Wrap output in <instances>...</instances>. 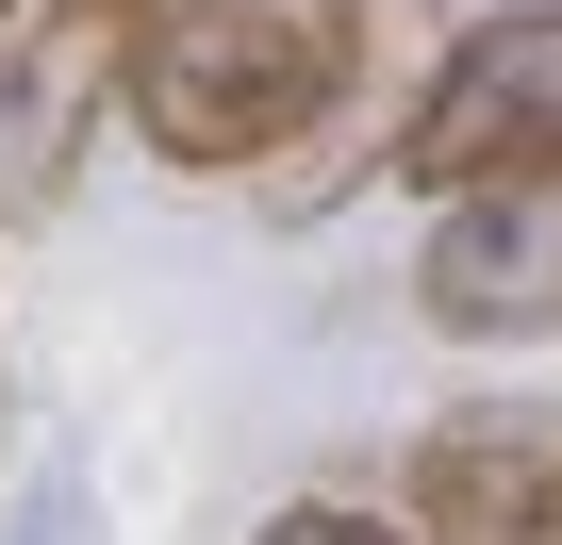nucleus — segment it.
<instances>
[{
  "label": "nucleus",
  "mask_w": 562,
  "mask_h": 545,
  "mask_svg": "<svg viewBox=\"0 0 562 545\" xmlns=\"http://www.w3.org/2000/svg\"><path fill=\"white\" fill-rule=\"evenodd\" d=\"M0 34H18V0H0Z\"/></svg>",
  "instance_id": "obj_8"
},
{
  "label": "nucleus",
  "mask_w": 562,
  "mask_h": 545,
  "mask_svg": "<svg viewBox=\"0 0 562 545\" xmlns=\"http://www.w3.org/2000/svg\"><path fill=\"white\" fill-rule=\"evenodd\" d=\"M116 18L100 0H50V18H18L0 34V215H50L67 198V166H83V116L116 100Z\"/></svg>",
  "instance_id": "obj_4"
},
{
  "label": "nucleus",
  "mask_w": 562,
  "mask_h": 545,
  "mask_svg": "<svg viewBox=\"0 0 562 545\" xmlns=\"http://www.w3.org/2000/svg\"><path fill=\"white\" fill-rule=\"evenodd\" d=\"M414 18V0H133V50H116V100L166 166L232 182L265 149H299L348 116L364 50Z\"/></svg>",
  "instance_id": "obj_1"
},
{
  "label": "nucleus",
  "mask_w": 562,
  "mask_h": 545,
  "mask_svg": "<svg viewBox=\"0 0 562 545\" xmlns=\"http://www.w3.org/2000/svg\"><path fill=\"white\" fill-rule=\"evenodd\" d=\"M248 545H414V529H381V512H348V496H299V512H265Z\"/></svg>",
  "instance_id": "obj_6"
},
{
  "label": "nucleus",
  "mask_w": 562,
  "mask_h": 545,
  "mask_svg": "<svg viewBox=\"0 0 562 545\" xmlns=\"http://www.w3.org/2000/svg\"><path fill=\"white\" fill-rule=\"evenodd\" d=\"M562 149V0H513V18H463L397 116V182L447 198V182H496V166H546Z\"/></svg>",
  "instance_id": "obj_2"
},
{
  "label": "nucleus",
  "mask_w": 562,
  "mask_h": 545,
  "mask_svg": "<svg viewBox=\"0 0 562 545\" xmlns=\"http://www.w3.org/2000/svg\"><path fill=\"white\" fill-rule=\"evenodd\" d=\"M546 463H562V413L480 397V413H430V446H414L397 512H414V545H513V529H529V496H546Z\"/></svg>",
  "instance_id": "obj_5"
},
{
  "label": "nucleus",
  "mask_w": 562,
  "mask_h": 545,
  "mask_svg": "<svg viewBox=\"0 0 562 545\" xmlns=\"http://www.w3.org/2000/svg\"><path fill=\"white\" fill-rule=\"evenodd\" d=\"M100 18H133V0H100Z\"/></svg>",
  "instance_id": "obj_9"
},
{
  "label": "nucleus",
  "mask_w": 562,
  "mask_h": 545,
  "mask_svg": "<svg viewBox=\"0 0 562 545\" xmlns=\"http://www.w3.org/2000/svg\"><path fill=\"white\" fill-rule=\"evenodd\" d=\"M414 315H430V331H463V348L562 331V149H546V166H496V182H447V198H430Z\"/></svg>",
  "instance_id": "obj_3"
},
{
  "label": "nucleus",
  "mask_w": 562,
  "mask_h": 545,
  "mask_svg": "<svg viewBox=\"0 0 562 545\" xmlns=\"http://www.w3.org/2000/svg\"><path fill=\"white\" fill-rule=\"evenodd\" d=\"M513 545H562V463H546V496H529V529H513Z\"/></svg>",
  "instance_id": "obj_7"
}]
</instances>
